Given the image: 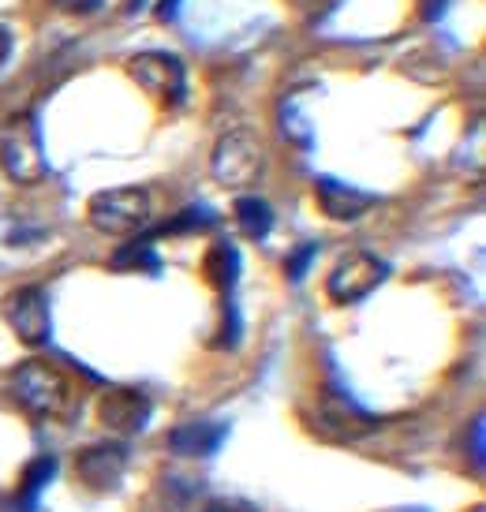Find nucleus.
Wrapping results in <instances>:
<instances>
[{
  "instance_id": "obj_22",
  "label": "nucleus",
  "mask_w": 486,
  "mask_h": 512,
  "mask_svg": "<svg viewBox=\"0 0 486 512\" xmlns=\"http://www.w3.org/2000/svg\"><path fill=\"white\" fill-rule=\"evenodd\" d=\"M158 15H161V19H172V15H176V0H161Z\"/></svg>"
},
{
  "instance_id": "obj_4",
  "label": "nucleus",
  "mask_w": 486,
  "mask_h": 512,
  "mask_svg": "<svg viewBox=\"0 0 486 512\" xmlns=\"http://www.w3.org/2000/svg\"><path fill=\"white\" fill-rule=\"evenodd\" d=\"M86 217L105 236H135L150 225L154 202H150V191H143V187H109V191H98L86 202Z\"/></svg>"
},
{
  "instance_id": "obj_12",
  "label": "nucleus",
  "mask_w": 486,
  "mask_h": 512,
  "mask_svg": "<svg viewBox=\"0 0 486 512\" xmlns=\"http://www.w3.org/2000/svg\"><path fill=\"white\" fill-rule=\"evenodd\" d=\"M202 273H206V281H210L221 296H229L232 288H236V281H240V251H236L229 240L214 243V247L206 251V258H202Z\"/></svg>"
},
{
  "instance_id": "obj_6",
  "label": "nucleus",
  "mask_w": 486,
  "mask_h": 512,
  "mask_svg": "<svg viewBox=\"0 0 486 512\" xmlns=\"http://www.w3.org/2000/svg\"><path fill=\"white\" fill-rule=\"evenodd\" d=\"M128 75L139 86H143L150 98L161 101L165 109H176V105H184V98H187V72H184V64H180V57L150 49V53H139V57L128 60Z\"/></svg>"
},
{
  "instance_id": "obj_15",
  "label": "nucleus",
  "mask_w": 486,
  "mask_h": 512,
  "mask_svg": "<svg viewBox=\"0 0 486 512\" xmlns=\"http://www.w3.org/2000/svg\"><path fill=\"white\" fill-rule=\"evenodd\" d=\"M53 475H57V460H53V456H38V460H30L27 471H23V483H19V494H23L27 501H34Z\"/></svg>"
},
{
  "instance_id": "obj_19",
  "label": "nucleus",
  "mask_w": 486,
  "mask_h": 512,
  "mask_svg": "<svg viewBox=\"0 0 486 512\" xmlns=\"http://www.w3.org/2000/svg\"><path fill=\"white\" fill-rule=\"evenodd\" d=\"M415 4H419V15H423L427 23H434V19L445 12V4H449V0H415Z\"/></svg>"
},
{
  "instance_id": "obj_9",
  "label": "nucleus",
  "mask_w": 486,
  "mask_h": 512,
  "mask_svg": "<svg viewBox=\"0 0 486 512\" xmlns=\"http://www.w3.org/2000/svg\"><path fill=\"white\" fill-rule=\"evenodd\" d=\"M150 400L139 389H109L98 400V419L113 434H139L150 423Z\"/></svg>"
},
{
  "instance_id": "obj_7",
  "label": "nucleus",
  "mask_w": 486,
  "mask_h": 512,
  "mask_svg": "<svg viewBox=\"0 0 486 512\" xmlns=\"http://www.w3.org/2000/svg\"><path fill=\"white\" fill-rule=\"evenodd\" d=\"M4 322L12 329L15 337L30 348H38V344L49 341V333H53V314H49V296H45V288L38 285H23V288H12L8 296H4Z\"/></svg>"
},
{
  "instance_id": "obj_20",
  "label": "nucleus",
  "mask_w": 486,
  "mask_h": 512,
  "mask_svg": "<svg viewBox=\"0 0 486 512\" xmlns=\"http://www.w3.org/2000/svg\"><path fill=\"white\" fill-rule=\"evenodd\" d=\"M472 449H475V471H483V419H475V427H472Z\"/></svg>"
},
{
  "instance_id": "obj_5",
  "label": "nucleus",
  "mask_w": 486,
  "mask_h": 512,
  "mask_svg": "<svg viewBox=\"0 0 486 512\" xmlns=\"http://www.w3.org/2000/svg\"><path fill=\"white\" fill-rule=\"evenodd\" d=\"M386 273H389V266L378 255H371V251H348V255L337 258V266L329 270L326 296L333 299V303H341V307L359 303V299H367L374 288L386 281Z\"/></svg>"
},
{
  "instance_id": "obj_21",
  "label": "nucleus",
  "mask_w": 486,
  "mask_h": 512,
  "mask_svg": "<svg viewBox=\"0 0 486 512\" xmlns=\"http://www.w3.org/2000/svg\"><path fill=\"white\" fill-rule=\"evenodd\" d=\"M12 57V34L0 27V68H4V60Z\"/></svg>"
},
{
  "instance_id": "obj_18",
  "label": "nucleus",
  "mask_w": 486,
  "mask_h": 512,
  "mask_svg": "<svg viewBox=\"0 0 486 512\" xmlns=\"http://www.w3.org/2000/svg\"><path fill=\"white\" fill-rule=\"evenodd\" d=\"M57 8H64V12H72V15H90V12H98L105 0H53Z\"/></svg>"
},
{
  "instance_id": "obj_14",
  "label": "nucleus",
  "mask_w": 486,
  "mask_h": 512,
  "mask_svg": "<svg viewBox=\"0 0 486 512\" xmlns=\"http://www.w3.org/2000/svg\"><path fill=\"white\" fill-rule=\"evenodd\" d=\"M113 266L116 270H158V251H154V243L146 240H131L124 243L120 251L113 255Z\"/></svg>"
},
{
  "instance_id": "obj_11",
  "label": "nucleus",
  "mask_w": 486,
  "mask_h": 512,
  "mask_svg": "<svg viewBox=\"0 0 486 512\" xmlns=\"http://www.w3.org/2000/svg\"><path fill=\"white\" fill-rule=\"evenodd\" d=\"M225 438H229V427L221 423H184L169 434V449L176 456H214Z\"/></svg>"
},
{
  "instance_id": "obj_8",
  "label": "nucleus",
  "mask_w": 486,
  "mask_h": 512,
  "mask_svg": "<svg viewBox=\"0 0 486 512\" xmlns=\"http://www.w3.org/2000/svg\"><path fill=\"white\" fill-rule=\"evenodd\" d=\"M128 468V449L120 441H105V445H90L75 456V471L90 490H116Z\"/></svg>"
},
{
  "instance_id": "obj_16",
  "label": "nucleus",
  "mask_w": 486,
  "mask_h": 512,
  "mask_svg": "<svg viewBox=\"0 0 486 512\" xmlns=\"http://www.w3.org/2000/svg\"><path fill=\"white\" fill-rule=\"evenodd\" d=\"M315 258H318V243H303L300 251H292V255H288V262H285L288 277H292V281H300Z\"/></svg>"
},
{
  "instance_id": "obj_1",
  "label": "nucleus",
  "mask_w": 486,
  "mask_h": 512,
  "mask_svg": "<svg viewBox=\"0 0 486 512\" xmlns=\"http://www.w3.org/2000/svg\"><path fill=\"white\" fill-rule=\"evenodd\" d=\"M0 389L8 393L12 404H19L34 419H60V415L72 408V382L57 363H45V359H27L12 367L0 378Z\"/></svg>"
},
{
  "instance_id": "obj_3",
  "label": "nucleus",
  "mask_w": 486,
  "mask_h": 512,
  "mask_svg": "<svg viewBox=\"0 0 486 512\" xmlns=\"http://www.w3.org/2000/svg\"><path fill=\"white\" fill-rule=\"evenodd\" d=\"M0 169L8 172V180L15 184H42L49 176V161L42 150V131L34 124L30 113L12 116L4 131H0Z\"/></svg>"
},
{
  "instance_id": "obj_2",
  "label": "nucleus",
  "mask_w": 486,
  "mask_h": 512,
  "mask_svg": "<svg viewBox=\"0 0 486 512\" xmlns=\"http://www.w3.org/2000/svg\"><path fill=\"white\" fill-rule=\"evenodd\" d=\"M266 169V146L251 128H232L217 139L214 154H210V172L221 187L243 191V187L258 184V176Z\"/></svg>"
},
{
  "instance_id": "obj_13",
  "label": "nucleus",
  "mask_w": 486,
  "mask_h": 512,
  "mask_svg": "<svg viewBox=\"0 0 486 512\" xmlns=\"http://www.w3.org/2000/svg\"><path fill=\"white\" fill-rule=\"evenodd\" d=\"M236 225L247 240H266L273 228V210L266 199H258V195H243L236 199Z\"/></svg>"
},
{
  "instance_id": "obj_10",
  "label": "nucleus",
  "mask_w": 486,
  "mask_h": 512,
  "mask_svg": "<svg viewBox=\"0 0 486 512\" xmlns=\"http://www.w3.org/2000/svg\"><path fill=\"white\" fill-rule=\"evenodd\" d=\"M315 199H318V206L333 217V221H359V217L367 214L374 202H378L374 195L356 191V187L341 184V180H333V176H318Z\"/></svg>"
},
{
  "instance_id": "obj_17",
  "label": "nucleus",
  "mask_w": 486,
  "mask_h": 512,
  "mask_svg": "<svg viewBox=\"0 0 486 512\" xmlns=\"http://www.w3.org/2000/svg\"><path fill=\"white\" fill-rule=\"evenodd\" d=\"M202 512H258V509L243 498H214L202 505Z\"/></svg>"
}]
</instances>
